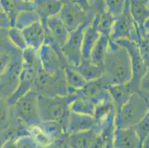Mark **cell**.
I'll list each match as a JSON object with an SVG mask.
<instances>
[{"instance_id": "cell-1", "label": "cell", "mask_w": 149, "mask_h": 148, "mask_svg": "<svg viewBox=\"0 0 149 148\" xmlns=\"http://www.w3.org/2000/svg\"><path fill=\"white\" fill-rule=\"evenodd\" d=\"M102 70L100 79L108 87L129 82L132 78V66L126 49L110 39Z\"/></svg>"}, {"instance_id": "cell-2", "label": "cell", "mask_w": 149, "mask_h": 148, "mask_svg": "<svg viewBox=\"0 0 149 148\" xmlns=\"http://www.w3.org/2000/svg\"><path fill=\"white\" fill-rule=\"evenodd\" d=\"M149 111V104L142 93L137 90L128 101L116 110L114 124L116 129L134 127Z\"/></svg>"}, {"instance_id": "cell-3", "label": "cell", "mask_w": 149, "mask_h": 148, "mask_svg": "<svg viewBox=\"0 0 149 148\" xmlns=\"http://www.w3.org/2000/svg\"><path fill=\"white\" fill-rule=\"evenodd\" d=\"M75 97V93H70L65 96L55 97L38 95L39 112L42 122H61L66 126L67 130L70 104Z\"/></svg>"}, {"instance_id": "cell-4", "label": "cell", "mask_w": 149, "mask_h": 148, "mask_svg": "<svg viewBox=\"0 0 149 148\" xmlns=\"http://www.w3.org/2000/svg\"><path fill=\"white\" fill-rule=\"evenodd\" d=\"M33 90L39 96L55 97L69 94L64 70L54 74L46 73L42 67L38 71Z\"/></svg>"}, {"instance_id": "cell-5", "label": "cell", "mask_w": 149, "mask_h": 148, "mask_svg": "<svg viewBox=\"0 0 149 148\" xmlns=\"http://www.w3.org/2000/svg\"><path fill=\"white\" fill-rule=\"evenodd\" d=\"M17 119L28 129L39 127L42 120L39 112L38 94L33 90L25 93L12 104Z\"/></svg>"}, {"instance_id": "cell-6", "label": "cell", "mask_w": 149, "mask_h": 148, "mask_svg": "<svg viewBox=\"0 0 149 148\" xmlns=\"http://www.w3.org/2000/svg\"><path fill=\"white\" fill-rule=\"evenodd\" d=\"M38 54L42 67L50 74L64 70V67L68 65L60 46L48 35H46L45 43L38 51Z\"/></svg>"}, {"instance_id": "cell-7", "label": "cell", "mask_w": 149, "mask_h": 148, "mask_svg": "<svg viewBox=\"0 0 149 148\" xmlns=\"http://www.w3.org/2000/svg\"><path fill=\"white\" fill-rule=\"evenodd\" d=\"M140 36L139 29L130 11L128 0L123 12L115 18L110 39L113 41L129 39L136 42Z\"/></svg>"}, {"instance_id": "cell-8", "label": "cell", "mask_w": 149, "mask_h": 148, "mask_svg": "<svg viewBox=\"0 0 149 148\" xmlns=\"http://www.w3.org/2000/svg\"><path fill=\"white\" fill-rule=\"evenodd\" d=\"M22 69V53L13 56L8 67L0 76V96L8 100L16 92Z\"/></svg>"}, {"instance_id": "cell-9", "label": "cell", "mask_w": 149, "mask_h": 148, "mask_svg": "<svg viewBox=\"0 0 149 148\" xmlns=\"http://www.w3.org/2000/svg\"><path fill=\"white\" fill-rule=\"evenodd\" d=\"M90 23L82 24L75 31L70 33L67 42L61 47V51L65 57L68 63L74 67L78 66L82 61L84 31Z\"/></svg>"}, {"instance_id": "cell-10", "label": "cell", "mask_w": 149, "mask_h": 148, "mask_svg": "<svg viewBox=\"0 0 149 148\" xmlns=\"http://www.w3.org/2000/svg\"><path fill=\"white\" fill-rule=\"evenodd\" d=\"M58 15L69 33L73 32L82 24L91 22L87 13L77 2L64 3Z\"/></svg>"}, {"instance_id": "cell-11", "label": "cell", "mask_w": 149, "mask_h": 148, "mask_svg": "<svg viewBox=\"0 0 149 148\" xmlns=\"http://www.w3.org/2000/svg\"><path fill=\"white\" fill-rule=\"evenodd\" d=\"M114 42L124 47L128 51L132 66V78L130 81L139 89V82L146 74L148 66L141 56L137 44L129 39H120Z\"/></svg>"}, {"instance_id": "cell-12", "label": "cell", "mask_w": 149, "mask_h": 148, "mask_svg": "<svg viewBox=\"0 0 149 148\" xmlns=\"http://www.w3.org/2000/svg\"><path fill=\"white\" fill-rule=\"evenodd\" d=\"M71 93L87 98L95 104L103 101H112L111 96L108 91V87L101 81L100 78L97 80L88 81L83 88L75 90Z\"/></svg>"}, {"instance_id": "cell-13", "label": "cell", "mask_w": 149, "mask_h": 148, "mask_svg": "<svg viewBox=\"0 0 149 148\" xmlns=\"http://www.w3.org/2000/svg\"><path fill=\"white\" fill-rule=\"evenodd\" d=\"M143 142L134 127L115 130L113 148H142Z\"/></svg>"}, {"instance_id": "cell-14", "label": "cell", "mask_w": 149, "mask_h": 148, "mask_svg": "<svg viewBox=\"0 0 149 148\" xmlns=\"http://www.w3.org/2000/svg\"><path fill=\"white\" fill-rule=\"evenodd\" d=\"M42 22L45 28L46 34L52 38L60 47L67 42L70 33L59 15L50 17L45 22Z\"/></svg>"}, {"instance_id": "cell-15", "label": "cell", "mask_w": 149, "mask_h": 148, "mask_svg": "<svg viewBox=\"0 0 149 148\" xmlns=\"http://www.w3.org/2000/svg\"><path fill=\"white\" fill-rule=\"evenodd\" d=\"M97 127L93 116L77 113L70 110L67 123V135L93 130Z\"/></svg>"}, {"instance_id": "cell-16", "label": "cell", "mask_w": 149, "mask_h": 148, "mask_svg": "<svg viewBox=\"0 0 149 148\" xmlns=\"http://www.w3.org/2000/svg\"><path fill=\"white\" fill-rule=\"evenodd\" d=\"M22 31L28 47L35 51H39L45 42V28L41 20L22 30Z\"/></svg>"}, {"instance_id": "cell-17", "label": "cell", "mask_w": 149, "mask_h": 148, "mask_svg": "<svg viewBox=\"0 0 149 148\" xmlns=\"http://www.w3.org/2000/svg\"><path fill=\"white\" fill-rule=\"evenodd\" d=\"M1 10L7 15L11 27L14 25L17 16L25 10H33V3L25 2L24 0H0Z\"/></svg>"}, {"instance_id": "cell-18", "label": "cell", "mask_w": 149, "mask_h": 148, "mask_svg": "<svg viewBox=\"0 0 149 148\" xmlns=\"http://www.w3.org/2000/svg\"><path fill=\"white\" fill-rule=\"evenodd\" d=\"M139 90L131 81L125 84L115 85L108 87V91L111 96L115 108L118 110L128 100L131 95Z\"/></svg>"}, {"instance_id": "cell-19", "label": "cell", "mask_w": 149, "mask_h": 148, "mask_svg": "<svg viewBox=\"0 0 149 148\" xmlns=\"http://www.w3.org/2000/svg\"><path fill=\"white\" fill-rule=\"evenodd\" d=\"M34 10L40 16L42 22L59 13L64 2L61 0H33Z\"/></svg>"}, {"instance_id": "cell-20", "label": "cell", "mask_w": 149, "mask_h": 148, "mask_svg": "<svg viewBox=\"0 0 149 148\" xmlns=\"http://www.w3.org/2000/svg\"><path fill=\"white\" fill-rule=\"evenodd\" d=\"M128 2L133 19L141 33L145 23L149 19V0H128Z\"/></svg>"}, {"instance_id": "cell-21", "label": "cell", "mask_w": 149, "mask_h": 148, "mask_svg": "<svg viewBox=\"0 0 149 148\" xmlns=\"http://www.w3.org/2000/svg\"><path fill=\"white\" fill-rule=\"evenodd\" d=\"M99 132L100 128L97 126L93 130L69 134L66 135V145L69 148H90L93 138Z\"/></svg>"}, {"instance_id": "cell-22", "label": "cell", "mask_w": 149, "mask_h": 148, "mask_svg": "<svg viewBox=\"0 0 149 148\" xmlns=\"http://www.w3.org/2000/svg\"><path fill=\"white\" fill-rule=\"evenodd\" d=\"M100 36V33L97 29V22L94 19L86 27L83 35L82 48V59H90V55L93 46Z\"/></svg>"}, {"instance_id": "cell-23", "label": "cell", "mask_w": 149, "mask_h": 148, "mask_svg": "<svg viewBox=\"0 0 149 148\" xmlns=\"http://www.w3.org/2000/svg\"><path fill=\"white\" fill-rule=\"evenodd\" d=\"M64 73L69 89V94L75 90L82 89L87 84L88 81L72 65L69 64L66 65L64 67Z\"/></svg>"}, {"instance_id": "cell-24", "label": "cell", "mask_w": 149, "mask_h": 148, "mask_svg": "<svg viewBox=\"0 0 149 148\" xmlns=\"http://www.w3.org/2000/svg\"><path fill=\"white\" fill-rule=\"evenodd\" d=\"M74 67L87 81L99 79L103 73L102 67L93 64L90 59H82L80 64Z\"/></svg>"}, {"instance_id": "cell-25", "label": "cell", "mask_w": 149, "mask_h": 148, "mask_svg": "<svg viewBox=\"0 0 149 148\" xmlns=\"http://www.w3.org/2000/svg\"><path fill=\"white\" fill-rule=\"evenodd\" d=\"M39 145L30 134L15 135L8 138L0 145V148H38Z\"/></svg>"}, {"instance_id": "cell-26", "label": "cell", "mask_w": 149, "mask_h": 148, "mask_svg": "<svg viewBox=\"0 0 149 148\" xmlns=\"http://www.w3.org/2000/svg\"><path fill=\"white\" fill-rule=\"evenodd\" d=\"M109 41V37L100 35L91 53L90 60L100 67H102L103 65L104 59L108 51Z\"/></svg>"}, {"instance_id": "cell-27", "label": "cell", "mask_w": 149, "mask_h": 148, "mask_svg": "<svg viewBox=\"0 0 149 148\" xmlns=\"http://www.w3.org/2000/svg\"><path fill=\"white\" fill-rule=\"evenodd\" d=\"M115 113H116V108L113 101H108L96 104L93 116L95 119L98 126L109 118L114 116Z\"/></svg>"}, {"instance_id": "cell-28", "label": "cell", "mask_w": 149, "mask_h": 148, "mask_svg": "<svg viewBox=\"0 0 149 148\" xmlns=\"http://www.w3.org/2000/svg\"><path fill=\"white\" fill-rule=\"evenodd\" d=\"M93 19L95 20L97 22V29L100 35L110 38L115 21L114 17L105 9L100 14L96 15Z\"/></svg>"}, {"instance_id": "cell-29", "label": "cell", "mask_w": 149, "mask_h": 148, "mask_svg": "<svg viewBox=\"0 0 149 148\" xmlns=\"http://www.w3.org/2000/svg\"><path fill=\"white\" fill-rule=\"evenodd\" d=\"M96 104L87 98L77 96L70 104V110L77 113L93 116Z\"/></svg>"}, {"instance_id": "cell-30", "label": "cell", "mask_w": 149, "mask_h": 148, "mask_svg": "<svg viewBox=\"0 0 149 148\" xmlns=\"http://www.w3.org/2000/svg\"><path fill=\"white\" fill-rule=\"evenodd\" d=\"M41 20L40 16L37 14L34 10H25L22 11L17 16L15 21L13 27L18 28L19 30L25 29L27 27L34 24L36 22Z\"/></svg>"}, {"instance_id": "cell-31", "label": "cell", "mask_w": 149, "mask_h": 148, "mask_svg": "<svg viewBox=\"0 0 149 148\" xmlns=\"http://www.w3.org/2000/svg\"><path fill=\"white\" fill-rule=\"evenodd\" d=\"M8 29L0 28V55L1 54H10L14 56L21 54L22 51L15 47L10 41L8 35Z\"/></svg>"}, {"instance_id": "cell-32", "label": "cell", "mask_w": 149, "mask_h": 148, "mask_svg": "<svg viewBox=\"0 0 149 148\" xmlns=\"http://www.w3.org/2000/svg\"><path fill=\"white\" fill-rule=\"evenodd\" d=\"M8 35L12 44L19 51H25L28 47L21 30H19L15 27H10L8 29Z\"/></svg>"}, {"instance_id": "cell-33", "label": "cell", "mask_w": 149, "mask_h": 148, "mask_svg": "<svg viewBox=\"0 0 149 148\" xmlns=\"http://www.w3.org/2000/svg\"><path fill=\"white\" fill-rule=\"evenodd\" d=\"M128 0H104L106 10L116 18L123 12Z\"/></svg>"}, {"instance_id": "cell-34", "label": "cell", "mask_w": 149, "mask_h": 148, "mask_svg": "<svg viewBox=\"0 0 149 148\" xmlns=\"http://www.w3.org/2000/svg\"><path fill=\"white\" fill-rule=\"evenodd\" d=\"M136 44L139 48V53L141 56L143 58V61L145 62L147 66L149 65V42L147 39L145 38L143 34H141L140 37L136 42Z\"/></svg>"}, {"instance_id": "cell-35", "label": "cell", "mask_w": 149, "mask_h": 148, "mask_svg": "<svg viewBox=\"0 0 149 148\" xmlns=\"http://www.w3.org/2000/svg\"><path fill=\"white\" fill-rule=\"evenodd\" d=\"M134 127L143 141L149 136V111L146 116Z\"/></svg>"}, {"instance_id": "cell-36", "label": "cell", "mask_w": 149, "mask_h": 148, "mask_svg": "<svg viewBox=\"0 0 149 148\" xmlns=\"http://www.w3.org/2000/svg\"><path fill=\"white\" fill-rule=\"evenodd\" d=\"M17 55H18V54H17ZM17 55L12 56L10 55V54H1V55H0V76H1V75L5 72V70L7 69V67H8V65H10V62L12 61V59L13 58V56H15Z\"/></svg>"}, {"instance_id": "cell-37", "label": "cell", "mask_w": 149, "mask_h": 148, "mask_svg": "<svg viewBox=\"0 0 149 148\" xmlns=\"http://www.w3.org/2000/svg\"><path fill=\"white\" fill-rule=\"evenodd\" d=\"M10 27H11V24H10L8 17L2 10H0V28L8 29Z\"/></svg>"}, {"instance_id": "cell-38", "label": "cell", "mask_w": 149, "mask_h": 148, "mask_svg": "<svg viewBox=\"0 0 149 148\" xmlns=\"http://www.w3.org/2000/svg\"><path fill=\"white\" fill-rule=\"evenodd\" d=\"M61 1L64 2V3H65V2H76V1H77V0H61Z\"/></svg>"}, {"instance_id": "cell-39", "label": "cell", "mask_w": 149, "mask_h": 148, "mask_svg": "<svg viewBox=\"0 0 149 148\" xmlns=\"http://www.w3.org/2000/svg\"><path fill=\"white\" fill-rule=\"evenodd\" d=\"M25 2H29V3H31V2H33V0H24Z\"/></svg>"}, {"instance_id": "cell-40", "label": "cell", "mask_w": 149, "mask_h": 148, "mask_svg": "<svg viewBox=\"0 0 149 148\" xmlns=\"http://www.w3.org/2000/svg\"><path fill=\"white\" fill-rule=\"evenodd\" d=\"M148 70H149V65L148 66Z\"/></svg>"}]
</instances>
